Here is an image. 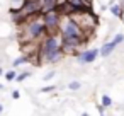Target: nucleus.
Wrapping results in <instances>:
<instances>
[{
  "label": "nucleus",
  "mask_w": 124,
  "mask_h": 116,
  "mask_svg": "<svg viewBox=\"0 0 124 116\" xmlns=\"http://www.w3.org/2000/svg\"><path fill=\"white\" fill-rule=\"evenodd\" d=\"M63 55H65V51H63V48L60 46V48H56V50H53V51H48V53L41 58V62H44V63H56V62H60V60L63 58Z\"/></svg>",
  "instance_id": "4"
},
{
  "label": "nucleus",
  "mask_w": 124,
  "mask_h": 116,
  "mask_svg": "<svg viewBox=\"0 0 124 116\" xmlns=\"http://www.w3.org/2000/svg\"><path fill=\"white\" fill-rule=\"evenodd\" d=\"M122 22H124V16H122Z\"/></svg>",
  "instance_id": "21"
},
{
  "label": "nucleus",
  "mask_w": 124,
  "mask_h": 116,
  "mask_svg": "<svg viewBox=\"0 0 124 116\" xmlns=\"http://www.w3.org/2000/svg\"><path fill=\"white\" fill-rule=\"evenodd\" d=\"M54 89H56L54 85H48V87H43V89H41V92H53Z\"/></svg>",
  "instance_id": "16"
},
{
  "label": "nucleus",
  "mask_w": 124,
  "mask_h": 116,
  "mask_svg": "<svg viewBox=\"0 0 124 116\" xmlns=\"http://www.w3.org/2000/svg\"><path fill=\"white\" fill-rule=\"evenodd\" d=\"M61 14L58 12V10H54V9H51V10H46L44 14H43V22H44V26H46V31H48V34H58L60 33V26H61Z\"/></svg>",
  "instance_id": "2"
},
{
  "label": "nucleus",
  "mask_w": 124,
  "mask_h": 116,
  "mask_svg": "<svg viewBox=\"0 0 124 116\" xmlns=\"http://www.w3.org/2000/svg\"><path fill=\"white\" fill-rule=\"evenodd\" d=\"M110 14H112L114 17H121V19H122V16H124V7L119 5V4H114V5L110 7Z\"/></svg>",
  "instance_id": "6"
},
{
  "label": "nucleus",
  "mask_w": 124,
  "mask_h": 116,
  "mask_svg": "<svg viewBox=\"0 0 124 116\" xmlns=\"http://www.w3.org/2000/svg\"><path fill=\"white\" fill-rule=\"evenodd\" d=\"M29 62V58H27V55H22V56H19V58H16L14 60V63H12V67H21L22 63H27Z\"/></svg>",
  "instance_id": "8"
},
{
  "label": "nucleus",
  "mask_w": 124,
  "mask_h": 116,
  "mask_svg": "<svg viewBox=\"0 0 124 116\" xmlns=\"http://www.w3.org/2000/svg\"><path fill=\"white\" fill-rule=\"evenodd\" d=\"M71 90H78L80 89V82H77V80H73V82H70V85H68Z\"/></svg>",
  "instance_id": "14"
},
{
  "label": "nucleus",
  "mask_w": 124,
  "mask_h": 116,
  "mask_svg": "<svg viewBox=\"0 0 124 116\" xmlns=\"http://www.w3.org/2000/svg\"><path fill=\"white\" fill-rule=\"evenodd\" d=\"M44 36H48L46 26L43 22V19L36 17L31 19L24 24V33H22V39H26V43H34V41H41Z\"/></svg>",
  "instance_id": "1"
},
{
  "label": "nucleus",
  "mask_w": 124,
  "mask_h": 116,
  "mask_svg": "<svg viewBox=\"0 0 124 116\" xmlns=\"http://www.w3.org/2000/svg\"><path fill=\"white\" fill-rule=\"evenodd\" d=\"M53 77H54V70H49V72H48V73L43 77V80H46V82H48V80H51Z\"/></svg>",
  "instance_id": "15"
},
{
  "label": "nucleus",
  "mask_w": 124,
  "mask_h": 116,
  "mask_svg": "<svg viewBox=\"0 0 124 116\" xmlns=\"http://www.w3.org/2000/svg\"><path fill=\"white\" fill-rule=\"evenodd\" d=\"M31 75H32V72H31V70H27V72H22V73H19V75H17L16 82H24V80H26L27 77H31Z\"/></svg>",
  "instance_id": "9"
},
{
  "label": "nucleus",
  "mask_w": 124,
  "mask_h": 116,
  "mask_svg": "<svg viewBox=\"0 0 124 116\" xmlns=\"http://www.w3.org/2000/svg\"><path fill=\"white\" fill-rule=\"evenodd\" d=\"M10 2L14 4L10 9H21V7L24 5V2H26V0H10Z\"/></svg>",
  "instance_id": "12"
},
{
  "label": "nucleus",
  "mask_w": 124,
  "mask_h": 116,
  "mask_svg": "<svg viewBox=\"0 0 124 116\" xmlns=\"http://www.w3.org/2000/svg\"><path fill=\"white\" fill-rule=\"evenodd\" d=\"M2 111H4V104H2V102H0V113H2Z\"/></svg>",
  "instance_id": "19"
},
{
  "label": "nucleus",
  "mask_w": 124,
  "mask_h": 116,
  "mask_svg": "<svg viewBox=\"0 0 124 116\" xmlns=\"http://www.w3.org/2000/svg\"><path fill=\"white\" fill-rule=\"evenodd\" d=\"M112 41H114L116 45H121V43L124 41V34H122V33H117V34L114 36V39H112Z\"/></svg>",
  "instance_id": "13"
},
{
  "label": "nucleus",
  "mask_w": 124,
  "mask_h": 116,
  "mask_svg": "<svg viewBox=\"0 0 124 116\" xmlns=\"http://www.w3.org/2000/svg\"><path fill=\"white\" fill-rule=\"evenodd\" d=\"M0 75H5V72H4V68L0 67Z\"/></svg>",
  "instance_id": "18"
},
{
  "label": "nucleus",
  "mask_w": 124,
  "mask_h": 116,
  "mask_svg": "<svg viewBox=\"0 0 124 116\" xmlns=\"http://www.w3.org/2000/svg\"><path fill=\"white\" fill-rule=\"evenodd\" d=\"M100 104H102V106L107 109V107H110V106H112V99H110V97L105 94V96H102V101H100Z\"/></svg>",
  "instance_id": "10"
},
{
  "label": "nucleus",
  "mask_w": 124,
  "mask_h": 116,
  "mask_svg": "<svg viewBox=\"0 0 124 116\" xmlns=\"http://www.w3.org/2000/svg\"><path fill=\"white\" fill-rule=\"evenodd\" d=\"M116 43L114 41H105L104 45H102V48H100V56H109L114 50H116Z\"/></svg>",
  "instance_id": "5"
},
{
  "label": "nucleus",
  "mask_w": 124,
  "mask_h": 116,
  "mask_svg": "<svg viewBox=\"0 0 124 116\" xmlns=\"http://www.w3.org/2000/svg\"><path fill=\"white\" fill-rule=\"evenodd\" d=\"M2 89H4V85H2V84H0V90H2Z\"/></svg>",
  "instance_id": "20"
},
{
  "label": "nucleus",
  "mask_w": 124,
  "mask_h": 116,
  "mask_svg": "<svg viewBox=\"0 0 124 116\" xmlns=\"http://www.w3.org/2000/svg\"><path fill=\"white\" fill-rule=\"evenodd\" d=\"M97 56H100V50L93 48V50H85L77 56V62L80 65H87V63H93L97 60Z\"/></svg>",
  "instance_id": "3"
},
{
  "label": "nucleus",
  "mask_w": 124,
  "mask_h": 116,
  "mask_svg": "<svg viewBox=\"0 0 124 116\" xmlns=\"http://www.w3.org/2000/svg\"><path fill=\"white\" fill-rule=\"evenodd\" d=\"M12 97H14V99H19V97H21V92H19V90H12Z\"/></svg>",
  "instance_id": "17"
},
{
  "label": "nucleus",
  "mask_w": 124,
  "mask_h": 116,
  "mask_svg": "<svg viewBox=\"0 0 124 116\" xmlns=\"http://www.w3.org/2000/svg\"><path fill=\"white\" fill-rule=\"evenodd\" d=\"M58 4V0H41V5H43V10H51L54 9V5Z\"/></svg>",
  "instance_id": "7"
},
{
  "label": "nucleus",
  "mask_w": 124,
  "mask_h": 116,
  "mask_svg": "<svg viewBox=\"0 0 124 116\" xmlns=\"http://www.w3.org/2000/svg\"><path fill=\"white\" fill-rule=\"evenodd\" d=\"M5 79H7L9 82L16 80V79H17V72H16V70H9V72H5Z\"/></svg>",
  "instance_id": "11"
}]
</instances>
